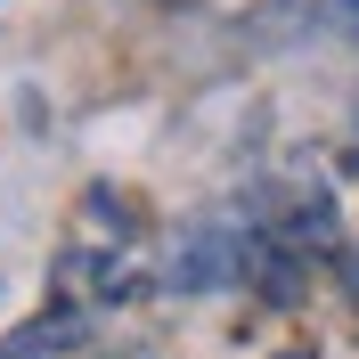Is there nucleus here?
<instances>
[{"instance_id":"f03ea898","label":"nucleus","mask_w":359,"mask_h":359,"mask_svg":"<svg viewBox=\"0 0 359 359\" xmlns=\"http://www.w3.org/2000/svg\"><path fill=\"white\" fill-rule=\"evenodd\" d=\"M262 269V221L245 212H204V221L172 229L156 245V286L172 294H212V286H253Z\"/></svg>"},{"instance_id":"20e7f679","label":"nucleus","mask_w":359,"mask_h":359,"mask_svg":"<svg viewBox=\"0 0 359 359\" xmlns=\"http://www.w3.org/2000/svg\"><path fill=\"white\" fill-rule=\"evenodd\" d=\"M327 25H351L359 33V0H327Z\"/></svg>"},{"instance_id":"f257e3e1","label":"nucleus","mask_w":359,"mask_h":359,"mask_svg":"<svg viewBox=\"0 0 359 359\" xmlns=\"http://www.w3.org/2000/svg\"><path fill=\"white\" fill-rule=\"evenodd\" d=\"M156 286V237H147V212H139L123 188H90L82 212H74L66 245H57V302L74 311H107V302H131V294Z\"/></svg>"},{"instance_id":"7ed1b4c3","label":"nucleus","mask_w":359,"mask_h":359,"mask_svg":"<svg viewBox=\"0 0 359 359\" xmlns=\"http://www.w3.org/2000/svg\"><path fill=\"white\" fill-rule=\"evenodd\" d=\"M82 335H90V311H74V302H49V311L25 318L17 335H0V359H66Z\"/></svg>"},{"instance_id":"39448f33","label":"nucleus","mask_w":359,"mask_h":359,"mask_svg":"<svg viewBox=\"0 0 359 359\" xmlns=\"http://www.w3.org/2000/svg\"><path fill=\"white\" fill-rule=\"evenodd\" d=\"M351 269H359V262H351Z\"/></svg>"}]
</instances>
